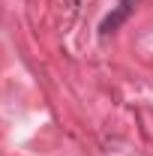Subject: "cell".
Returning <instances> with one entry per match:
<instances>
[{"mask_svg": "<svg viewBox=\"0 0 153 156\" xmlns=\"http://www.w3.org/2000/svg\"><path fill=\"white\" fill-rule=\"evenodd\" d=\"M135 6H138V0H117V6L102 18V24H99V36H111V33H117V30L129 21V15L135 12Z\"/></svg>", "mask_w": 153, "mask_h": 156, "instance_id": "1", "label": "cell"}]
</instances>
